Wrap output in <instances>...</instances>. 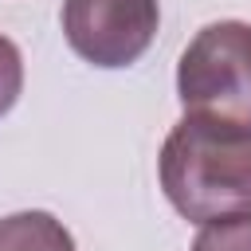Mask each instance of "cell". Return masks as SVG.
Instances as JSON below:
<instances>
[{"mask_svg":"<svg viewBox=\"0 0 251 251\" xmlns=\"http://www.w3.org/2000/svg\"><path fill=\"white\" fill-rule=\"evenodd\" d=\"M161 188L188 224L251 216V137L204 118H180L157 157Z\"/></svg>","mask_w":251,"mask_h":251,"instance_id":"1","label":"cell"},{"mask_svg":"<svg viewBox=\"0 0 251 251\" xmlns=\"http://www.w3.org/2000/svg\"><path fill=\"white\" fill-rule=\"evenodd\" d=\"M176 98L188 118L251 137V24L220 20L200 27L176 63Z\"/></svg>","mask_w":251,"mask_h":251,"instance_id":"2","label":"cell"},{"mask_svg":"<svg viewBox=\"0 0 251 251\" xmlns=\"http://www.w3.org/2000/svg\"><path fill=\"white\" fill-rule=\"evenodd\" d=\"M157 0H63V35L78 59L102 71L137 63L157 39Z\"/></svg>","mask_w":251,"mask_h":251,"instance_id":"3","label":"cell"},{"mask_svg":"<svg viewBox=\"0 0 251 251\" xmlns=\"http://www.w3.org/2000/svg\"><path fill=\"white\" fill-rule=\"evenodd\" d=\"M0 251H75V239L63 220L31 208L0 220Z\"/></svg>","mask_w":251,"mask_h":251,"instance_id":"4","label":"cell"},{"mask_svg":"<svg viewBox=\"0 0 251 251\" xmlns=\"http://www.w3.org/2000/svg\"><path fill=\"white\" fill-rule=\"evenodd\" d=\"M192 251H251V216L200 224V231L192 239Z\"/></svg>","mask_w":251,"mask_h":251,"instance_id":"5","label":"cell"},{"mask_svg":"<svg viewBox=\"0 0 251 251\" xmlns=\"http://www.w3.org/2000/svg\"><path fill=\"white\" fill-rule=\"evenodd\" d=\"M20 90H24V55L8 35H0V118L20 102Z\"/></svg>","mask_w":251,"mask_h":251,"instance_id":"6","label":"cell"}]
</instances>
